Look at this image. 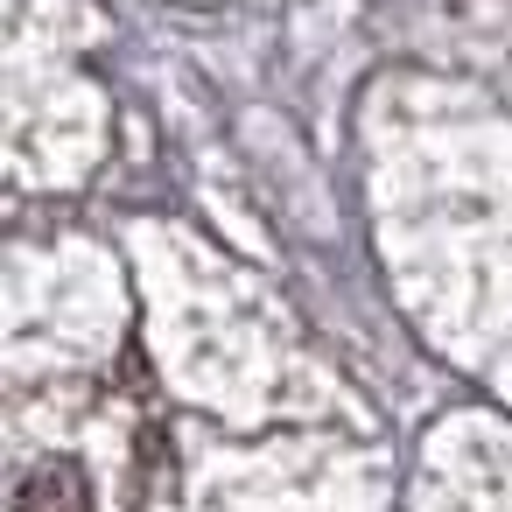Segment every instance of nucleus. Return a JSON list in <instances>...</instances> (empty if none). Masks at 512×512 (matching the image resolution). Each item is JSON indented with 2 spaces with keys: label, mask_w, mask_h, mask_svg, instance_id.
<instances>
[{
  "label": "nucleus",
  "mask_w": 512,
  "mask_h": 512,
  "mask_svg": "<svg viewBox=\"0 0 512 512\" xmlns=\"http://www.w3.org/2000/svg\"><path fill=\"white\" fill-rule=\"evenodd\" d=\"M15 512H92V484L71 456H43L15 491Z\"/></svg>",
  "instance_id": "f257e3e1"
}]
</instances>
